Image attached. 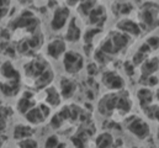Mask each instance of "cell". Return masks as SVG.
Instances as JSON below:
<instances>
[{
    "mask_svg": "<svg viewBox=\"0 0 159 148\" xmlns=\"http://www.w3.org/2000/svg\"><path fill=\"white\" fill-rule=\"evenodd\" d=\"M86 71H88V74H89V75H95V74L98 73V66H96V63H90V64H88Z\"/></svg>",
    "mask_w": 159,
    "mask_h": 148,
    "instance_id": "obj_29",
    "label": "cell"
},
{
    "mask_svg": "<svg viewBox=\"0 0 159 148\" xmlns=\"http://www.w3.org/2000/svg\"><path fill=\"white\" fill-rule=\"evenodd\" d=\"M36 106V96L32 91H22L19 94V98H17V101H16V105H15V109L14 111L19 112L20 115L25 116L30 110H32Z\"/></svg>",
    "mask_w": 159,
    "mask_h": 148,
    "instance_id": "obj_9",
    "label": "cell"
},
{
    "mask_svg": "<svg viewBox=\"0 0 159 148\" xmlns=\"http://www.w3.org/2000/svg\"><path fill=\"white\" fill-rule=\"evenodd\" d=\"M116 99H117V91H110L102 95L98 103V111L100 112V115L106 117H112L116 112Z\"/></svg>",
    "mask_w": 159,
    "mask_h": 148,
    "instance_id": "obj_7",
    "label": "cell"
},
{
    "mask_svg": "<svg viewBox=\"0 0 159 148\" xmlns=\"http://www.w3.org/2000/svg\"><path fill=\"white\" fill-rule=\"evenodd\" d=\"M128 43H129L128 35L120 32V31H114L101 42V46L99 47V49L106 56L111 57V56L119 54L120 52L125 51Z\"/></svg>",
    "mask_w": 159,
    "mask_h": 148,
    "instance_id": "obj_2",
    "label": "cell"
},
{
    "mask_svg": "<svg viewBox=\"0 0 159 148\" xmlns=\"http://www.w3.org/2000/svg\"><path fill=\"white\" fill-rule=\"evenodd\" d=\"M35 136V127L27 122H16L11 126V138L15 142Z\"/></svg>",
    "mask_w": 159,
    "mask_h": 148,
    "instance_id": "obj_11",
    "label": "cell"
},
{
    "mask_svg": "<svg viewBox=\"0 0 159 148\" xmlns=\"http://www.w3.org/2000/svg\"><path fill=\"white\" fill-rule=\"evenodd\" d=\"M44 148H67V145L61 142L57 135H52L44 141Z\"/></svg>",
    "mask_w": 159,
    "mask_h": 148,
    "instance_id": "obj_24",
    "label": "cell"
},
{
    "mask_svg": "<svg viewBox=\"0 0 159 148\" xmlns=\"http://www.w3.org/2000/svg\"><path fill=\"white\" fill-rule=\"evenodd\" d=\"M115 146V138L111 132H101L95 138V148H112Z\"/></svg>",
    "mask_w": 159,
    "mask_h": 148,
    "instance_id": "obj_19",
    "label": "cell"
},
{
    "mask_svg": "<svg viewBox=\"0 0 159 148\" xmlns=\"http://www.w3.org/2000/svg\"><path fill=\"white\" fill-rule=\"evenodd\" d=\"M101 83L110 91H120L125 86L123 78L115 71H106L101 76Z\"/></svg>",
    "mask_w": 159,
    "mask_h": 148,
    "instance_id": "obj_10",
    "label": "cell"
},
{
    "mask_svg": "<svg viewBox=\"0 0 159 148\" xmlns=\"http://www.w3.org/2000/svg\"><path fill=\"white\" fill-rule=\"evenodd\" d=\"M133 148H143V147H133Z\"/></svg>",
    "mask_w": 159,
    "mask_h": 148,
    "instance_id": "obj_34",
    "label": "cell"
},
{
    "mask_svg": "<svg viewBox=\"0 0 159 148\" xmlns=\"http://www.w3.org/2000/svg\"><path fill=\"white\" fill-rule=\"evenodd\" d=\"M157 4H144L142 11L139 12V19H141V22L142 25H146V26H153L156 20H157Z\"/></svg>",
    "mask_w": 159,
    "mask_h": 148,
    "instance_id": "obj_16",
    "label": "cell"
},
{
    "mask_svg": "<svg viewBox=\"0 0 159 148\" xmlns=\"http://www.w3.org/2000/svg\"><path fill=\"white\" fill-rule=\"evenodd\" d=\"M143 110H144L146 115H147L149 118L156 120V121L159 122V105H151V106H148V108H144Z\"/></svg>",
    "mask_w": 159,
    "mask_h": 148,
    "instance_id": "obj_26",
    "label": "cell"
},
{
    "mask_svg": "<svg viewBox=\"0 0 159 148\" xmlns=\"http://www.w3.org/2000/svg\"><path fill=\"white\" fill-rule=\"evenodd\" d=\"M159 69V58L153 57L149 59H146L142 63L141 71H142V76H151L153 73H156Z\"/></svg>",
    "mask_w": 159,
    "mask_h": 148,
    "instance_id": "obj_21",
    "label": "cell"
},
{
    "mask_svg": "<svg viewBox=\"0 0 159 148\" xmlns=\"http://www.w3.org/2000/svg\"><path fill=\"white\" fill-rule=\"evenodd\" d=\"M14 112V109L9 106H0V135H7Z\"/></svg>",
    "mask_w": 159,
    "mask_h": 148,
    "instance_id": "obj_18",
    "label": "cell"
},
{
    "mask_svg": "<svg viewBox=\"0 0 159 148\" xmlns=\"http://www.w3.org/2000/svg\"><path fill=\"white\" fill-rule=\"evenodd\" d=\"M156 96H157V99H158V100H159V89H158V91L156 93Z\"/></svg>",
    "mask_w": 159,
    "mask_h": 148,
    "instance_id": "obj_32",
    "label": "cell"
},
{
    "mask_svg": "<svg viewBox=\"0 0 159 148\" xmlns=\"http://www.w3.org/2000/svg\"><path fill=\"white\" fill-rule=\"evenodd\" d=\"M4 148H17V147H16V146H14V147H12V146H9V143H7Z\"/></svg>",
    "mask_w": 159,
    "mask_h": 148,
    "instance_id": "obj_31",
    "label": "cell"
},
{
    "mask_svg": "<svg viewBox=\"0 0 159 148\" xmlns=\"http://www.w3.org/2000/svg\"><path fill=\"white\" fill-rule=\"evenodd\" d=\"M11 1H2L0 0V22L9 15V10L11 7Z\"/></svg>",
    "mask_w": 159,
    "mask_h": 148,
    "instance_id": "obj_27",
    "label": "cell"
},
{
    "mask_svg": "<svg viewBox=\"0 0 159 148\" xmlns=\"http://www.w3.org/2000/svg\"><path fill=\"white\" fill-rule=\"evenodd\" d=\"M64 72L68 75H75L84 68V56L74 49H68L62 58Z\"/></svg>",
    "mask_w": 159,
    "mask_h": 148,
    "instance_id": "obj_3",
    "label": "cell"
},
{
    "mask_svg": "<svg viewBox=\"0 0 159 148\" xmlns=\"http://www.w3.org/2000/svg\"><path fill=\"white\" fill-rule=\"evenodd\" d=\"M7 145V135H0V148H4Z\"/></svg>",
    "mask_w": 159,
    "mask_h": 148,
    "instance_id": "obj_30",
    "label": "cell"
},
{
    "mask_svg": "<svg viewBox=\"0 0 159 148\" xmlns=\"http://www.w3.org/2000/svg\"><path fill=\"white\" fill-rule=\"evenodd\" d=\"M44 104H47L49 108H57L61 105L62 103V96H61V93L59 90L56 88V86H47L44 89Z\"/></svg>",
    "mask_w": 159,
    "mask_h": 148,
    "instance_id": "obj_17",
    "label": "cell"
},
{
    "mask_svg": "<svg viewBox=\"0 0 159 148\" xmlns=\"http://www.w3.org/2000/svg\"><path fill=\"white\" fill-rule=\"evenodd\" d=\"M83 37V32H81V29L78 25V19L75 16L70 17L68 25H67V30L63 35V39L66 42H69V43H75L80 41V38Z\"/></svg>",
    "mask_w": 159,
    "mask_h": 148,
    "instance_id": "obj_13",
    "label": "cell"
},
{
    "mask_svg": "<svg viewBox=\"0 0 159 148\" xmlns=\"http://www.w3.org/2000/svg\"><path fill=\"white\" fill-rule=\"evenodd\" d=\"M70 20V7L67 5H57L53 10L52 19L49 22L51 30L53 32H61L64 30Z\"/></svg>",
    "mask_w": 159,
    "mask_h": 148,
    "instance_id": "obj_4",
    "label": "cell"
},
{
    "mask_svg": "<svg viewBox=\"0 0 159 148\" xmlns=\"http://www.w3.org/2000/svg\"><path fill=\"white\" fill-rule=\"evenodd\" d=\"M49 113H51V108L47 104L41 103L37 106H35L32 110L29 111L24 117H25L26 122L30 123L31 126H37V125L43 123L47 120Z\"/></svg>",
    "mask_w": 159,
    "mask_h": 148,
    "instance_id": "obj_6",
    "label": "cell"
},
{
    "mask_svg": "<svg viewBox=\"0 0 159 148\" xmlns=\"http://www.w3.org/2000/svg\"><path fill=\"white\" fill-rule=\"evenodd\" d=\"M126 123V128L129 133H132L133 136H136L138 140H146L147 137H149L151 135V127L149 125L142 120L141 117L138 116H129L126 118L125 121Z\"/></svg>",
    "mask_w": 159,
    "mask_h": 148,
    "instance_id": "obj_5",
    "label": "cell"
},
{
    "mask_svg": "<svg viewBox=\"0 0 159 148\" xmlns=\"http://www.w3.org/2000/svg\"><path fill=\"white\" fill-rule=\"evenodd\" d=\"M96 5H98V1H79L78 11L81 16L88 17Z\"/></svg>",
    "mask_w": 159,
    "mask_h": 148,
    "instance_id": "obj_23",
    "label": "cell"
},
{
    "mask_svg": "<svg viewBox=\"0 0 159 148\" xmlns=\"http://www.w3.org/2000/svg\"><path fill=\"white\" fill-rule=\"evenodd\" d=\"M146 43L148 44V47L151 48V51L157 49V48L159 47V37L158 36H151L147 41H146Z\"/></svg>",
    "mask_w": 159,
    "mask_h": 148,
    "instance_id": "obj_28",
    "label": "cell"
},
{
    "mask_svg": "<svg viewBox=\"0 0 159 148\" xmlns=\"http://www.w3.org/2000/svg\"><path fill=\"white\" fill-rule=\"evenodd\" d=\"M116 27H117V31L123 32L128 36H139L142 32L139 24H137L136 21H133L131 19H126V17L120 20Z\"/></svg>",
    "mask_w": 159,
    "mask_h": 148,
    "instance_id": "obj_15",
    "label": "cell"
},
{
    "mask_svg": "<svg viewBox=\"0 0 159 148\" xmlns=\"http://www.w3.org/2000/svg\"><path fill=\"white\" fill-rule=\"evenodd\" d=\"M15 146L17 148H40V143L37 140L31 137V138H26V140L15 142Z\"/></svg>",
    "mask_w": 159,
    "mask_h": 148,
    "instance_id": "obj_25",
    "label": "cell"
},
{
    "mask_svg": "<svg viewBox=\"0 0 159 148\" xmlns=\"http://www.w3.org/2000/svg\"><path fill=\"white\" fill-rule=\"evenodd\" d=\"M137 99H138V103L139 105L144 109V108H148L152 105L153 103V99H154V94L151 89L148 88H142L137 91Z\"/></svg>",
    "mask_w": 159,
    "mask_h": 148,
    "instance_id": "obj_20",
    "label": "cell"
},
{
    "mask_svg": "<svg viewBox=\"0 0 159 148\" xmlns=\"http://www.w3.org/2000/svg\"><path fill=\"white\" fill-rule=\"evenodd\" d=\"M117 148H125V147H117Z\"/></svg>",
    "mask_w": 159,
    "mask_h": 148,
    "instance_id": "obj_35",
    "label": "cell"
},
{
    "mask_svg": "<svg viewBox=\"0 0 159 148\" xmlns=\"http://www.w3.org/2000/svg\"><path fill=\"white\" fill-rule=\"evenodd\" d=\"M133 10V5L131 2H126V1H117L114 2L112 5V11L115 15L119 16H127L131 14V11Z\"/></svg>",
    "mask_w": 159,
    "mask_h": 148,
    "instance_id": "obj_22",
    "label": "cell"
},
{
    "mask_svg": "<svg viewBox=\"0 0 159 148\" xmlns=\"http://www.w3.org/2000/svg\"><path fill=\"white\" fill-rule=\"evenodd\" d=\"M31 80V86L36 89H46L54 79L53 71L49 68L44 57H31L30 61L22 66L21 76Z\"/></svg>",
    "mask_w": 159,
    "mask_h": 148,
    "instance_id": "obj_1",
    "label": "cell"
},
{
    "mask_svg": "<svg viewBox=\"0 0 159 148\" xmlns=\"http://www.w3.org/2000/svg\"><path fill=\"white\" fill-rule=\"evenodd\" d=\"M59 93H61V96L62 99H66V100H69L72 99L77 90H78V84L75 80H73L72 78L69 76H63L59 80Z\"/></svg>",
    "mask_w": 159,
    "mask_h": 148,
    "instance_id": "obj_14",
    "label": "cell"
},
{
    "mask_svg": "<svg viewBox=\"0 0 159 148\" xmlns=\"http://www.w3.org/2000/svg\"><path fill=\"white\" fill-rule=\"evenodd\" d=\"M157 140L159 141V128H158V132H157Z\"/></svg>",
    "mask_w": 159,
    "mask_h": 148,
    "instance_id": "obj_33",
    "label": "cell"
},
{
    "mask_svg": "<svg viewBox=\"0 0 159 148\" xmlns=\"http://www.w3.org/2000/svg\"><path fill=\"white\" fill-rule=\"evenodd\" d=\"M67 42L63 38L59 37H54L52 38L47 46H46V54L47 57H49L51 59L58 61L61 58H63V56L67 52Z\"/></svg>",
    "mask_w": 159,
    "mask_h": 148,
    "instance_id": "obj_8",
    "label": "cell"
},
{
    "mask_svg": "<svg viewBox=\"0 0 159 148\" xmlns=\"http://www.w3.org/2000/svg\"><path fill=\"white\" fill-rule=\"evenodd\" d=\"M88 20H89V24L93 26V27H96V29H101L106 20H107V11H106V7L104 5H98L94 7V10L90 12V15L88 16Z\"/></svg>",
    "mask_w": 159,
    "mask_h": 148,
    "instance_id": "obj_12",
    "label": "cell"
}]
</instances>
